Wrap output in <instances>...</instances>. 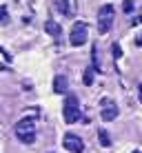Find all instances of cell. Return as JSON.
Segmentation results:
<instances>
[{
  "instance_id": "12",
  "label": "cell",
  "mask_w": 142,
  "mask_h": 153,
  "mask_svg": "<svg viewBox=\"0 0 142 153\" xmlns=\"http://www.w3.org/2000/svg\"><path fill=\"white\" fill-rule=\"evenodd\" d=\"M122 11H124V13H131V11H133V0H124V2H122Z\"/></svg>"
},
{
  "instance_id": "10",
  "label": "cell",
  "mask_w": 142,
  "mask_h": 153,
  "mask_svg": "<svg viewBox=\"0 0 142 153\" xmlns=\"http://www.w3.org/2000/svg\"><path fill=\"white\" fill-rule=\"evenodd\" d=\"M93 73H96V69H93V67H89V69L85 71V76H82V82H85L87 87H91V84H93Z\"/></svg>"
},
{
  "instance_id": "13",
  "label": "cell",
  "mask_w": 142,
  "mask_h": 153,
  "mask_svg": "<svg viewBox=\"0 0 142 153\" xmlns=\"http://www.w3.org/2000/svg\"><path fill=\"white\" fill-rule=\"evenodd\" d=\"M0 58H2V60H4V62H7V65H9V62H11V56H9V53H7V51H4V49H2V47H0ZM0 69H2V62H0Z\"/></svg>"
},
{
  "instance_id": "2",
  "label": "cell",
  "mask_w": 142,
  "mask_h": 153,
  "mask_svg": "<svg viewBox=\"0 0 142 153\" xmlns=\"http://www.w3.org/2000/svg\"><path fill=\"white\" fill-rule=\"evenodd\" d=\"M16 135H18L20 142L31 144L33 138H36V120L33 118H22L18 124H16Z\"/></svg>"
},
{
  "instance_id": "1",
  "label": "cell",
  "mask_w": 142,
  "mask_h": 153,
  "mask_svg": "<svg viewBox=\"0 0 142 153\" xmlns=\"http://www.w3.org/2000/svg\"><path fill=\"white\" fill-rule=\"evenodd\" d=\"M62 115H65V122H78L82 118L80 113V102H78V96L76 93H69L65 98V104H62Z\"/></svg>"
},
{
  "instance_id": "5",
  "label": "cell",
  "mask_w": 142,
  "mask_h": 153,
  "mask_svg": "<svg viewBox=\"0 0 142 153\" xmlns=\"http://www.w3.org/2000/svg\"><path fill=\"white\" fill-rule=\"evenodd\" d=\"M62 144H65V149L69 153H82L85 151V142L78 138V135H73V133H67L65 140H62Z\"/></svg>"
},
{
  "instance_id": "3",
  "label": "cell",
  "mask_w": 142,
  "mask_h": 153,
  "mask_svg": "<svg viewBox=\"0 0 142 153\" xmlns=\"http://www.w3.org/2000/svg\"><path fill=\"white\" fill-rule=\"evenodd\" d=\"M113 13H115L113 4L107 2V4L100 7V11H98V29H100V33H107V31L113 27Z\"/></svg>"
},
{
  "instance_id": "7",
  "label": "cell",
  "mask_w": 142,
  "mask_h": 153,
  "mask_svg": "<svg viewBox=\"0 0 142 153\" xmlns=\"http://www.w3.org/2000/svg\"><path fill=\"white\" fill-rule=\"evenodd\" d=\"M45 31L51 36V38H60V33H62V27L56 22V20H47V22H45Z\"/></svg>"
},
{
  "instance_id": "8",
  "label": "cell",
  "mask_w": 142,
  "mask_h": 153,
  "mask_svg": "<svg viewBox=\"0 0 142 153\" xmlns=\"http://www.w3.org/2000/svg\"><path fill=\"white\" fill-rule=\"evenodd\" d=\"M67 87H69V80L65 76H56L54 78V91L56 93H67Z\"/></svg>"
},
{
  "instance_id": "11",
  "label": "cell",
  "mask_w": 142,
  "mask_h": 153,
  "mask_svg": "<svg viewBox=\"0 0 142 153\" xmlns=\"http://www.w3.org/2000/svg\"><path fill=\"white\" fill-rule=\"evenodd\" d=\"M98 138H100V144H102V146H111V138H109V133L104 129L98 131Z\"/></svg>"
},
{
  "instance_id": "18",
  "label": "cell",
  "mask_w": 142,
  "mask_h": 153,
  "mask_svg": "<svg viewBox=\"0 0 142 153\" xmlns=\"http://www.w3.org/2000/svg\"><path fill=\"white\" fill-rule=\"evenodd\" d=\"M133 153H142V151H133Z\"/></svg>"
},
{
  "instance_id": "9",
  "label": "cell",
  "mask_w": 142,
  "mask_h": 153,
  "mask_svg": "<svg viewBox=\"0 0 142 153\" xmlns=\"http://www.w3.org/2000/svg\"><path fill=\"white\" fill-rule=\"evenodd\" d=\"M54 4L62 16H69V0H54Z\"/></svg>"
},
{
  "instance_id": "17",
  "label": "cell",
  "mask_w": 142,
  "mask_h": 153,
  "mask_svg": "<svg viewBox=\"0 0 142 153\" xmlns=\"http://www.w3.org/2000/svg\"><path fill=\"white\" fill-rule=\"evenodd\" d=\"M140 98H142V87H140Z\"/></svg>"
},
{
  "instance_id": "4",
  "label": "cell",
  "mask_w": 142,
  "mask_h": 153,
  "mask_svg": "<svg viewBox=\"0 0 142 153\" xmlns=\"http://www.w3.org/2000/svg\"><path fill=\"white\" fill-rule=\"evenodd\" d=\"M89 38V27L87 22H82V20H78L76 25L71 27V33H69V42L71 47H82Z\"/></svg>"
},
{
  "instance_id": "16",
  "label": "cell",
  "mask_w": 142,
  "mask_h": 153,
  "mask_svg": "<svg viewBox=\"0 0 142 153\" xmlns=\"http://www.w3.org/2000/svg\"><path fill=\"white\" fill-rule=\"evenodd\" d=\"M135 45H142V36H138V38H135Z\"/></svg>"
},
{
  "instance_id": "15",
  "label": "cell",
  "mask_w": 142,
  "mask_h": 153,
  "mask_svg": "<svg viewBox=\"0 0 142 153\" xmlns=\"http://www.w3.org/2000/svg\"><path fill=\"white\" fill-rule=\"evenodd\" d=\"M111 51H113V58H115V60H120V56H122V49H120L118 42H115V45L111 47Z\"/></svg>"
},
{
  "instance_id": "14",
  "label": "cell",
  "mask_w": 142,
  "mask_h": 153,
  "mask_svg": "<svg viewBox=\"0 0 142 153\" xmlns=\"http://www.w3.org/2000/svg\"><path fill=\"white\" fill-rule=\"evenodd\" d=\"M9 22V16H7V7L0 9V25H7Z\"/></svg>"
},
{
  "instance_id": "6",
  "label": "cell",
  "mask_w": 142,
  "mask_h": 153,
  "mask_svg": "<svg viewBox=\"0 0 142 153\" xmlns=\"http://www.w3.org/2000/svg\"><path fill=\"white\" fill-rule=\"evenodd\" d=\"M102 104L104 107H102V113L100 115H102L104 122H111V120L118 118V104H115L113 100H102Z\"/></svg>"
}]
</instances>
